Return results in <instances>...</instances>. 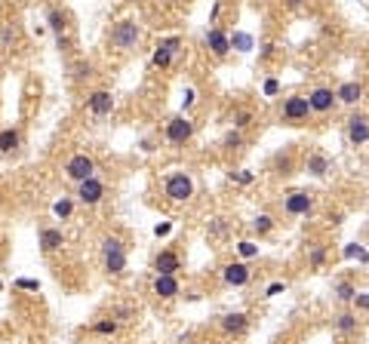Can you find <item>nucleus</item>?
<instances>
[{"instance_id": "1", "label": "nucleus", "mask_w": 369, "mask_h": 344, "mask_svg": "<svg viewBox=\"0 0 369 344\" xmlns=\"http://www.w3.org/2000/svg\"><path fill=\"white\" fill-rule=\"evenodd\" d=\"M102 258H105V271L120 277L126 271V246L120 237H105L102 240Z\"/></svg>"}, {"instance_id": "2", "label": "nucleus", "mask_w": 369, "mask_h": 344, "mask_svg": "<svg viewBox=\"0 0 369 344\" xmlns=\"http://www.w3.org/2000/svg\"><path fill=\"white\" fill-rule=\"evenodd\" d=\"M164 194L173 203H188L194 197V178H191L188 172H169L164 182Z\"/></svg>"}, {"instance_id": "3", "label": "nucleus", "mask_w": 369, "mask_h": 344, "mask_svg": "<svg viewBox=\"0 0 369 344\" xmlns=\"http://www.w3.org/2000/svg\"><path fill=\"white\" fill-rule=\"evenodd\" d=\"M138 37H142V28H138L133 19H123V22H117V25L111 28V46H114V50H123V52L136 50Z\"/></svg>"}, {"instance_id": "4", "label": "nucleus", "mask_w": 369, "mask_h": 344, "mask_svg": "<svg viewBox=\"0 0 369 344\" xmlns=\"http://www.w3.org/2000/svg\"><path fill=\"white\" fill-rule=\"evenodd\" d=\"M105 194H108V187L102 178H96V175L77 182V200H80L83 206H99V203L105 200Z\"/></svg>"}, {"instance_id": "5", "label": "nucleus", "mask_w": 369, "mask_h": 344, "mask_svg": "<svg viewBox=\"0 0 369 344\" xmlns=\"http://www.w3.org/2000/svg\"><path fill=\"white\" fill-rule=\"evenodd\" d=\"M65 175L71 178V182H83V178L96 175V160H92L89 154H74V157L65 163Z\"/></svg>"}, {"instance_id": "6", "label": "nucleus", "mask_w": 369, "mask_h": 344, "mask_svg": "<svg viewBox=\"0 0 369 344\" xmlns=\"http://www.w3.org/2000/svg\"><path fill=\"white\" fill-rule=\"evenodd\" d=\"M311 117V105H308V96H289L283 101V120L287 123H305Z\"/></svg>"}, {"instance_id": "7", "label": "nucleus", "mask_w": 369, "mask_h": 344, "mask_svg": "<svg viewBox=\"0 0 369 344\" xmlns=\"http://www.w3.org/2000/svg\"><path fill=\"white\" fill-rule=\"evenodd\" d=\"M191 136H194V123H191L188 117H173V120L166 123V142L184 145V142H191Z\"/></svg>"}, {"instance_id": "8", "label": "nucleus", "mask_w": 369, "mask_h": 344, "mask_svg": "<svg viewBox=\"0 0 369 344\" xmlns=\"http://www.w3.org/2000/svg\"><path fill=\"white\" fill-rule=\"evenodd\" d=\"M179 46H182V37H166V41H160L157 50H154V56H151V65L154 68H169L173 65V56L179 52Z\"/></svg>"}, {"instance_id": "9", "label": "nucleus", "mask_w": 369, "mask_h": 344, "mask_svg": "<svg viewBox=\"0 0 369 344\" xmlns=\"http://www.w3.org/2000/svg\"><path fill=\"white\" fill-rule=\"evenodd\" d=\"M345 132H348V142L354 148H363L369 142V123H366V114L363 111H357L348 120V127H345Z\"/></svg>"}, {"instance_id": "10", "label": "nucleus", "mask_w": 369, "mask_h": 344, "mask_svg": "<svg viewBox=\"0 0 369 344\" xmlns=\"http://www.w3.org/2000/svg\"><path fill=\"white\" fill-rule=\"evenodd\" d=\"M311 209H314V197L305 191H296L283 200V213L287 215H311Z\"/></svg>"}, {"instance_id": "11", "label": "nucleus", "mask_w": 369, "mask_h": 344, "mask_svg": "<svg viewBox=\"0 0 369 344\" xmlns=\"http://www.w3.org/2000/svg\"><path fill=\"white\" fill-rule=\"evenodd\" d=\"M308 105H311V114H314V111H317V114H326V111H333L338 101H335V92L329 89V86H317V89L308 96Z\"/></svg>"}, {"instance_id": "12", "label": "nucleus", "mask_w": 369, "mask_h": 344, "mask_svg": "<svg viewBox=\"0 0 369 344\" xmlns=\"http://www.w3.org/2000/svg\"><path fill=\"white\" fill-rule=\"evenodd\" d=\"M249 277H252V271L246 268L243 261H231V264H225V271H222V280H225L228 286H246Z\"/></svg>"}, {"instance_id": "13", "label": "nucleus", "mask_w": 369, "mask_h": 344, "mask_svg": "<svg viewBox=\"0 0 369 344\" xmlns=\"http://www.w3.org/2000/svg\"><path fill=\"white\" fill-rule=\"evenodd\" d=\"M228 41H231V37L222 28H210V31H206V46L212 50L215 59H225L228 52H231V43Z\"/></svg>"}, {"instance_id": "14", "label": "nucleus", "mask_w": 369, "mask_h": 344, "mask_svg": "<svg viewBox=\"0 0 369 344\" xmlns=\"http://www.w3.org/2000/svg\"><path fill=\"white\" fill-rule=\"evenodd\" d=\"M182 292L179 280H175V273H157V280H154V295H160V299H175V295Z\"/></svg>"}, {"instance_id": "15", "label": "nucleus", "mask_w": 369, "mask_h": 344, "mask_svg": "<svg viewBox=\"0 0 369 344\" xmlns=\"http://www.w3.org/2000/svg\"><path fill=\"white\" fill-rule=\"evenodd\" d=\"M87 108H89V114H96V117L111 114V111H114V99H111V92H105V89L92 92V96L87 99Z\"/></svg>"}, {"instance_id": "16", "label": "nucleus", "mask_w": 369, "mask_h": 344, "mask_svg": "<svg viewBox=\"0 0 369 344\" xmlns=\"http://www.w3.org/2000/svg\"><path fill=\"white\" fill-rule=\"evenodd\" d=\"M360 99H363V83L357 80H348L335 89V101H342V105H357Z\"/></svg>"}, {"instance_id": "17", "label": "nucleus", "mask_w": 369, "mask_h": 344, "mask_svg": "<svg viewBox=\"0 0 369 344\" xmlns=\"http://www.w3.org/2000/svg\"><path fill=\"white\" fill-rule=\"evenodd\" d=\"M154 271L157 273H179L182 271V258L173 252V249H164L157 258H154Z\"/></svg>"}, {"instance_id": "18", "label": "nucleus", "mask_w": 369, "mask_h": 344, "mask_svg": "<svg viewBox=\"0 0 369 344\" xmlns=\"http://www.w3.org/2000/svg\"><path fill=\"white\" fill-rule=\"evenodd\" d=\"M62 246H65V234H62L59 228H43L41 231V252L43 255H52Z\"/></svg>"}, {"instance_id": "19", "label": "nucleus", "mask_w": 369, "mask_h": 344, "mask_svg": "<svg viewBox=\"0 0 369 344\" xmlns=\"http://www.w3.org/2000/svg\"><path fill=\"white\" fill-rule=\"evenodd\" d=\"M222 329H225L228 335H243L246 329H249V317H246L243 310L225 314V317H222Z\"/></svg>"}, {"instance_id": "20", "label": "nucleus", "mask_w": 369, "mask_h": 344, "mask_svg": "<svg viewBox=\"0 0 369 344\" xmlns=\"http://www.w3.org/2000/svg\"><path fill=\"white\" fill-rule=\"evenodd\" d=\"M305 169L311 172L314 178H323L329 172V157H326V154H311V157H308V163H305Z\"/></svg>"}, {"instance_id": "21", "label": "nucleus", "mask_w": 369, "mask_h": 344, "mask_svg": "<svg viewBox=\"0 0 369 344\" xmlns=\"http://www.w3.org/2000/svg\"><path fill=\"white\" fill-rule=\"evenodd\" d=\"M46 22H50V28H52V34H56L59 37V46L62 43H65V13H62V10H50V13H46Z\"/></svg>"}, {"instance_id": "22", "label": "nucleus", "mask_w": 369, "mask_h": 344, "mask_svg": "<svg viewBox=\"0 0 369 344\" xmlns=\"http://www.w3.org/2000/svg\"><path fill=\"white\" fill-rule=\"evenodd\" d=\"M13 148H19V129L15 127L0 129V154H10Z\"/></svg>"}, {"instance_id": "23", "label": "nucleus", "mask_w": 369, "mask_h": 344, "mask_svg": "<svg viewBox=\"0 0 369 344\" xmlns=\"http://www.w3.org/2000/svg\"><path fill=\"white\" fill-rule=\"evenodd\" d=\"M335 329H338V332H345V335H354V332L360 329L357 314H342V317H335Z\"/></svg>"}, {"instance_id": "24", "label": "nucleus", "mask_w": 369, "mask_h": 344, "mask_svg": "<svg viewBox=\"0 0 369 344\" xmlns=\"http://www.w3.org/2000/svg\"><path fill=\"white\" fill-rule=\"evenodd\" d=\"M92 332L96 335H114L117 332V320H99V323H92Z\"/></svg>"}, {"instance_id": "25", "label": "nucleus", "mask_w": 369, "mask_h": 344, "mask_svg": "<svg viewBox=\"0 0 369 344\" xmlns=\"http://www.w3.org/2000/svg\"><path fill=\"white\" fill-rule=\"evenodd\" d=\"M354 292H357V286L354 283H348V280H342V283H335V295L342 301H351L354 299Z\"/></svg>"}, {"instance_id": "26", "label": "nucleus", "mask_w": 369, "mask_h": 344, "mask_svg": "<svg viewBox=\"0 0 369 344\" xmlns=\"http://www.w3.org/2000/svg\"><path fill=\"white\" fill-rule=\"evenodd\" d=\"M252 228H256V234H271L274 231V218L271 215H256Z\"/></svg>"}, {"instance_id": "27", "label": "nucleus", "mask_w": 369, "mask_h": 344, "mask_svg": "<svg viewBox=\"0 0 369 344\" xmlns=\"http://www.w3.org/2000/svg\"><path fill=\"white\" fill-rule=\"evenodd\" d=\"M231 46H234L237 52H249L252 50V37L249 34H234V41H228Z\"/></svg>"}, {"instance_id": "28", "label": "nucleus", "mask_w": 369, "mask_h": 344, "mask_svg": "<svg viewBox=\"0 0 369 344\" xmlns=\"http://www.w3.org/2000/svg\"><path fill=\"white\" fill-rule=\"evenodd\" d=\"M13 43H15V31H13V25H3L0 28V50H10Z\"/></svg>"}, {"instance_id": "29", "label": "nucleus", "mask_w": 369, "mask_h": 344, "mask_svg": "<svg viewBox=\"0 0 369 344\" xmlns=\"http://www.w3.org/2000/svg\"><path fill=\"white\" fill-rule=\"evenodd\" d=\"M52 213H56L59 218H68V215L74 213V203H71V200H59L56 206H52Z\"/></svg>"}, {"instance_id": "30", "label": "nucleus", "mask_w": 369, "mask_h": 344, "mask_svg": "<svg viewBox=\"0 0 369 344\" xmlns=\"http://www.w3.org/2000/svg\"><path fill=\"white\" fill-rule=\"evenodd\" d=\"M237 252H240L243 258H256L259 255V246L249 243V240H243V243H237Z\"/></svg>"}, {"instance_id": "31", "label": "nucleus", "mask_w": 369, "mask_h": 344, "mask_svg": "<svg viewBox=\"0 0 369 344\" xmlns=\"http://www.w3.org/2000/svg\"><path fill=\"white\" fill-rule=\"evenodd\" d=\"M252 123V114L249 111H237L234 114V129H246Z\"/></svg>"}, {"instance_id": "32", "label": "nucleus", "mask_w": 369, "mask_h": 344, "mask_svg": "<svg viewBox=\"0 0 369 344\" xmlns=\"http://www.w3.org/2000/svg\"><path fill=\"white\" fill-rule=\"evenodd\" d=\"M354 308H357L360 310V314H366V308H369V295L366 292H354Z\"/></svg>"}, {"instance_id": "33", "label": "nucleus", "mask_w": 369, "mask_h": 344, "mask_svg": "<svg viewBox=\"0 0 369 344\" xmlns=\"http://www.w3.org/2000/svg\"><path fill=\"white\" fill-rule=\"evenodd\" d=\"M240 142H243L240 129H231L228 136H225V142H222V145H225V148H240Z\"/></svg>"}, {"instance_id": "34", "label": "nucleus", "mask_w": 369, "mask_h": 344, "mask_svg": "<svg viewBox=\"0 0 369 344\" xmlns=\"http://www.w3.org/2000/svg\"><path fill=\"white\" fill-rule=\"evenodd\" d=\"M345 255H348V258H354V255H357L360 261L366 264V249H363V246H357V243H351L348 249H345Z\"/></svg>"}, {"instance_id": "35", "label": "nucleus", "mask_w": 369, "mask_h": 344, "mask_svg": "<svg viewBox=\"0 0 369 344\" xmlns=\"http://www.w3.org/2000/svg\"><path fill=\"white\" fill-rule=\"evenodd\" d=\"M231 178H237L240 185H249L252 182V172H231Z\"/></svg>"}, {"instance_id": "36", "label": "nucleus", "mask_w": 369, "mask_h": 344, "mask_svg": "<svg viewBox=\"0 0 369 344\" xmlns=\"http://www.w3.org/2000/svg\"><path fill=\"white\" fill-rule=\"evenodd\" d=\"M283 289H287V283H271V286H268V292H265V295L271 299V295H280Z\"/></svg>"}, {"instance_id": "37", "label": "nucleus", "mask_w": 369, "mask_h": 344, "mask_svg": "<svg viewBox=\"0 0 369 344\" xmlns=\"http://www.w3.org/2000/svg\"><path fill=\"white\" fill-rule=\"evenodd\" d=\"M277 89H280V83H277V80H268L265 83V96H277Z\"/></svg>"}, {"instance_id": "38", "label": "nucleus", "mask_w": 369, "mask_h": 344, "mask_svg": "<svg viewBox=\"0 0 369 344\" xmlns=\"http://www.w3.org/2000/svg\"><path fill=\"white\" fill-rule=\"evenodd\" d=\"M323 261V249H311V264L317 268V264Z\"/></svg>"}, {"instance_id": "39", "label": "nucleus", "mask_w": 369, "mask_h": 344, "mask_svg": "<svg viewBox=\"0 0 369 344\" xmlns=\"http://www.w3.org/2000/svg\"><path fill=\"white\" fill-rule=\"evenodd\" d=\"M184 108H191V105H194V89H184Z\"/></svg>"}, {"instance_id": "40", "label": "nucleus", "mask_w": 369, "mask_h": 344, "mask_svg": "<svg viewBox=\"0 0 369 344\" xmlns=\"http://www.w3.org/2000/svg\"><path fill=\"white\" fill-rule=\"evenodd\" d=\"M89 74H92L89 65H77V77H89Z\"/></svg>"}, {"instance_id": "41", "label": "nucleus", "mask_w": 369, "mask_h": 344, "mask_svg": "<svg viewBox=\"0 0 369 344\" xmlns=\"http://www.w3.org/2000/svg\"><path fill=\"white\" fill-rule=\"evenodd\" d=\"M19 286H22V289H37L34 280H19Z\"/></svg>"}, {"instance_id": "42", "label": "nucleus", "mask_w": 369, "mask_h": 344, "mask_svg": "<svg viewBox=\"0 0 369 344\" xmlns=\"http://www.w3.org/2000/svg\"><path fill=\"white\" fill-rule=\"evenodd\" d=\"M15 3H28V0H15Z\"/></svg>"}, {"instance_id": "43", "label": "nucleus", "mask_w": 369, "mask_h": 344, "mask_svg": "<svg viewBox=\"0 0 369 344\" xmlns=\"http://www.w3.org/2000/svg\"><path fill=\"white\" fill-rule=\"evenodd\" d=\"M169 3H182V0H169Z\"/></svg>"}]
</instances>
